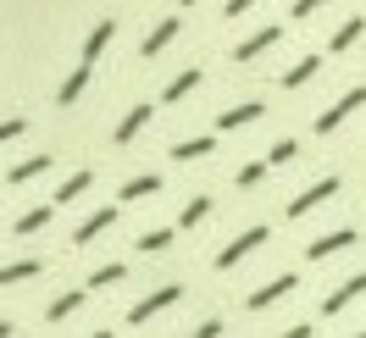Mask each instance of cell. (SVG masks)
<instances>
[{
    "instance_id": "cell-1",
    "label": "cell",
    "mask_w": 366,
    "mask_h": 338,
    "mask_svg": "<svg viewBox=\"0 0 366 338\" xmlns=\"http://www.w3.org/2000/svg\"><path fill=\"white\" fill-rule=\"evenodd\" d=\"M261 244H267V227H244L239 239H228V244L217 249V272H233L244 255H250V249H261Z\"/></svg>"
},
{
    "instance_id": "cell-2",
    "label": "cell",
    "mask_w": 366,
    "mask_h": 338,
    "mask_svg": "<svg viewBox=\"0 0 366 338\" xmlns=\"http://www.w3.org/2000/svg\"><path fill=\"white\" fill-rule=\"evenodd\" d=\"M183 299V289L178 283H161L156 294H144V299H139L134 311H128V322H134V327H144V322H150V316H161V311H172V305H178Z\"/></svg>"
},
{
    "instance_id": "cell-3",
    "label": "cell",
    "mask_w": 366,
    "mask_h": 338,
    "mask_svg": "<svg viewBox=\"0 0 366 338\" xmlns=\"http://www.w3.org/2000/svg\"><path fill=\"white\" fill-rule=\"evenodd\" d=\"M361 106H366V84H355L350 94H339V100H333V106H327V111L317 116V134H333L344 116H350V111H361Z\"/></svg>"
},
{
    "instance_id": "cell-4",
    "label": "cell",
    "mask_w": 366,
    "mask_h": 338,
    "mask_svg": "<svg viewBox=\"0 0 366 338\" xmlns=\"http://www.w3.org/2000/svg\"><path fill=\"white\" fill-rule=\"evenodd\" d=\"M333 194H339V178L327 172V178H322V183H311L305 194H295V200H289V211H283V217H305V211H317V205H322V200H333Z\"/></svg>"
},
{
    "instance_id": "cell-5",
    "label": "cell",
    "mask_w": 366,
    "mask_h": 338,
    "mask_svg": "<svg viewBox=\"0 0 366 338\" xmlns=\"http://www.w3.org/2000/svg\"><path fill=\"white\" fill-rule=\"evenodd\" d=\"M295 289H300V277L283 272V277H272V283H261V289L250 294V311H267V305H277V299H289Z\"/></svg>"
},
{
    "instance_id": "cell-6",
    "label": "cell",
    "mask_w": 366,
    "mask_h": 338,
    "mask_svg": "<svg viewBox=\"0 0 366 338\" xmlns=\"http://www.w3.org/2000/svg\"><path fill=\"white\" fill-rule=\"evenodd\" d=\"M277 39H283V23H267V28H255L250 39H244V45L233 50V61H255V56H261V50H272Z\"/></svg>"
},
{
    "instance_id": "cell-7",
    "label": "cell",
    "mask_w": 366,
    "mask_h": 338,
    "mask_svg": "<svg viewBox=\"0 0 366 338\" xmlns=\"http://www.w3.org/2000/svg\"><path fill=\"white\" fill-rule=\"evenodd\" d=\"M106 227H117V205H100V211H89V217L78 222V233H72V244H89V239H100Z\"/></svg>"
},
{
    "instance_id": "cell-8",
    "label": "cell",
    "mask_w": 366,
    "mask_h": 338,
    "mask_svg": "<svg viewBox=\"0 0 366 338\" xmlns=\"http://www.w3.org/2000/svg\"><path fill=\"white\" fill-rule=\"evenodd\" d=\"M350 244H355V227H339V233L311 239V244H305V255H311V261H327V255H339V249H350Z\"/></svg>"
},
{
    "instance_id": "cell-9",
    "label": "cell",
    "mask_w": 366,
    "mask_h": 338,
    "mask_svg": "<svg viewBox=\"0 0 366 338\" xmlns=\"http://www.w3.org/2000/svg\"><path fill=\"white\" fill-rule=\"evenodd\" d=\"M355 294H366V272H355V277H344L339 289H333V294H327V299H322V316H339L344 305L355 299Z\"/></svg>"
},
{
    "instance_id": "cell-10",
    "label": "cell",
    "mask_w": 366,
    "mask_h": 338,
    "mask_svg": "<svg viewBox=\"0 0 366 338\" xmlns=\"http://www.w3.org/2000/svg\"><path fill=\"white\" fill-rule=\"evenodd\" d=\"M150 122H156V106H134V111H128L122 122H117V144H134V139L144 134Z\"/></svg>"
},
{
    "instance_id": "cell-11",
    "label": "cell",
    "mask_w": 366,
    "mask_h": 338,
    "mask_svg": "<svg viewBox=\"0 0 366 338\" xmlns=\"http://www.w3.org/2000/svg\"><path fill=\"white\" fill-rule=\"evenodd\" d=\"M261 111H267L261 100H244V106H228V111L217 116V128H222V134H239V128H250V122H255Z\"/></svg>"
},
{
    "instance_id": "cell-12",
    "label": "cell",
    "mask_w": 366,
    "mask_h": 338,
    "mask_svg": "<svg viewBox=\"0 0 366 338\" xmlns=\"http://www.w3.org/2000/svg\"><path fill=\"white\" fill-rule=\"evenodd\" d=\"M112 34H117V17H100V23L89 28V39H84V61H100V56H106V45H112Z\"/></svg>"
},
{
    "instance_id": "cell-13",
    "label": "cell",
    "mask_w": 366,
    "mask_h": 338,
    "mask_svg": "<svg viewBox=\"0 0 366 338\" xmlns=\"http://www.w3.org/2000/svg\"><path fill=\"white\" fill-rule=\"evenodd\" d=\"M172 39H178V17H167V23H156V28H150V34H144V45H139V56L150 61V56H161V50L172 45Z\"/></svg>"
},
{
    "instance_id": "cell-14",
    "label": "cell",
    "mask_w": 366,
    "mask_h": 338,
    "mask_svg": "<svg viewBox=\"0 0 366 338\" xmlns=\"http://www.w3.org/2000/svg\"><path fill=\"white\" fill-rule=\"evenodd\" d=\"M89 78H94V67H89V61H78V67H72L67 78H61V94H56V100H61V106H72L78 94L89 89Z\"/></svg>"
},
{
    "instance_id": "cell-15",
    "label": "cell",
    "mask_w": 366,
    "mask_h": 338,
    "mask_svg": "<svg viewBox=\"0 0 366 338\" xmlns=\"http://www.w3.org/2000/svg\"><path fill=\"white\" fill-rule=\"evenodd\" d=\"M84 299H89V294H84V289H67V294H56V299H50V305H45V322H67V316L78 311Z\"/></svg>"
},
{
    "instance_id": "cell-16",
    "label": "cell",
    "mask_w": 366,
    "mask_h": 338,
    "mask_svg": "<svg viewBox=\"0 0 366 338\" xmlns=\"http://www.w3.org/2000/svg\"><path fill=\"white\" fill-rule=\"evenodd\" d=\"M366 34V17H350V23H339V34L327 39V56H339V50H350L355 39Z\"/></svg>"
},
{
    "instance_id": "cell-17",
    "label": "cell",
    "mask_w": 366,
    "mask_h": 338,
    "mask_svg": "<svg viewBox=\"0 0 366 338\" xmlns=\"http://www.w3.org/2000/svg\"><path fill=\"white\" fill-rule=\"evenodd\" d=\"M317 67H322V56H300L295 67L283 72V89H300V84H311V78H317Z\"/></svg>"
},
{
    "instance_id": "cell-18",
    "label": "cell",
    "mask_w": 366,
    "mask_h": 338,
    "mask_svg": "<svg viewBox=\"0 0 366 338\" xmlns=\"http://www.w3.org/2000/svg\"><path fill=\"white\" fill-rule=\"evenodd\" d=\"M150 194H161V178H156V172H139V178L122 183V200H150Z\"/></svg>"
},
{
    "instance_id": "cell-19",
    "label": "cell",
    "mask_w": 366,
    "mask_h": 338,
    "mask_svg": "<svg viewBox=\"0 0 366 338\" xmlns=\"http://www.w3.org/2000/svg\"><path fill=\"white\" fill-rule=\"evenodd\" d=\"M28 277H39V261H11V267H0V289H17Z\"/></svg>"
},
{
    "instance_id": "cell-20",
    "label": "cell",
    "mask_w": 366,
    "mask_h": 338,
    "mask_svg": "<svg viewBox=\"0 0 366 338\" xmlns=\"http://www.w3.org/2000/svg\"><path fill=\"white\" fill-rule=\"evenodd\" d=\"M200 78H206V72H200V67H183L178 78L167 84V100H183V94H189V89H200Z\"/></svg>"
},
{
    "instance_id": "cell-21",
    "label": "cell",
    "mask_w": 366,
    "mask_h": 338,
    "mask_svg": "<svg viewBox=\"0 0 366 338\" xmlns=\"http://www.w3.org/2000/svg\"><path fill=\"white\" fill-rule=\"evenodd\" d=\"M45 166H50V156H28V161H17V166H11L6 178H11V183H34L39 172H45Z\"/></svg>"
},
{
    "instance_id": "cell-22",
    "label": "cell",
    "mask_w": 366,
    "mask_h": 338,
    "mask_svg": "<svg viewBox=\"0 0 366 338\" xmlns=\"http://www.w3.org/2000/svg\"><path fill=\"white\" fill-rule=\"evenodd\" d=\"M89 183H94V172H72V178L56 189V205H72L78 194H84V189H89Z\"/></svg>"
},
{
    "instance_id": "cell-23",
    "label": "cell",
    "mask_w": 366,
    "mask_h": 338,
    "mask_svg": "<svg viewBox=\"0 0 366 338\" xmlns=\"http://www.w3.org/2000/svg\"><path fill=\"white\" fill-rule=\"evenodd\" d=\"M200 156H211V139H178L172 144V161H200Z\"/></svg>"
},
{
    "instance_id": "cell-24",
    "label": "cell",
    "mask_w": 366,
    "mask_h": 338,
    "mask_svg": "<svg viewBox=\"0 0 366 338\" xmlns=\"http://www.w3.org/2000/svg\"><path fill=\"white\" fill-rule=\"evenodd\" d=\"M206 217H211V194H194V200L183 205V217H178V222H183V227H200Z\"/></svg>"
},
{
    "instance_id": "cell-25",
    "label": "cell",
    "mask_w": 366,
    "mask_h": 338,
    "mask_svg": "<svg viewBox=\"0 0 366 338\" xmlns=\"http://www.w3.org/2000/svg\"><path fill=\"white\" fill-rule=\"evenodd\" d=\"M50 211H56V205H34V211H23V217H17V227H11V233H39V227L50 222Z\"/></svg>"
},
{
    "instance_id": "cell-26",
    "label": "cell",
    "mask_w": 366,
    "mask_h": 338,
    "mask_svg": "<svg viewBox=\"0 0 366 338\" xmlns=\"http://www.w3.org/2000/svg\"><path fill=\"white\" fill-rule=\"evenodd\" d=\"M122 277H128V267H122V261H106V267L89 272V289H106V283H122Z\"/></svg>"
},
{
    "instance_id": "cell-27",
    "label": "cell",
    "mask_w": 366,
    "mask_h": 338,
    "mask_svg": "<svg viewBox=\"0 0 366 338\" xmlns=\"http://www.w3.org/2000/svg\"><path fill=\"white\" fill-rule=\"evenodd\" d=\"M167 244H172V233H167V227H150V233H139V249H144V255H161Z\"/></svg>"
},
{
    "instance_id": "cell-28",
    "label": "cell",
    "mask_w": 366,
    "mask_h": 338,
    "mask_svg": "<svg viewBox=\"0 0 366 338\" xmlns=\"http://www.w3.org/2000/svg\"><path fill=\"white\" fill-rule=\"evenodd\" d=\"M295 156H300V144H295V139H277L272 150H267V166H283V161H295Z\"/></svg>"
},
{
    "instance_id": "cell-29",
    "label": "cell",
    "mask_w": 366,
    "mask_h": 338,
    "mask_svg": "<svg viewBox=\"0 0 366 338\" xmlns=\"http://www.w3.org/2000/svg\"><path fill=\"white\" fill-rule=\"evenodd\" d=\"M261 178H267V161H250V166H239V189H255Z\"/></svg>"
},
{
    "instance_id": "cell-30",
    "label": "cell",
    "mask_w": 366,
    "mask_h": 338,
    "mask_svg": "<svg viewBox=\"0 0 366 338\" xmlns=\"http://www.w3.org/2000/svg\"><path fill=\"white\" fill-rule=\"evenodd\" d=\"M23 128H28V116H6V122H0V144H11Z\"/></svg>"
},
{
    "instance_id": "cell-31",
    "label": "cell",
    "mask_w": 366,
    "mask_h": 338,
    "mask_svg": "<svg viewBox=\"0 0 366 338\" xmlns=\"http://www.w3.org/2000/svg\"><path fill=\"white\" fill-rule=\"evenodd\" d=\"M222 333V322H217V316H211V322H200V327H194V333H183V338H217Z\"/></svg>"
},
{
    "instance_id": "cell-32",
    "label": "cell",
    "mask_w": 366,
    "mask_h": 338,
    "mask_svg": "<svg viewBox=\"0 0 366 338\" xmlns=\"http://www.w3.org/2000/svg\"><path fill=\"white\" fill-rule=\"evenodd\" d=\"M317 6H327V0H295V23H305V17L317 11Z\"/></svg>"
},
{
    "instance_id": "cell-33",
    "label": "cell",
    "mask_w": 366,
    "mask_h": 338,
    "mask_svg": "<svg viewBox=\"0 0 366 338\" xmlns=\"http://www.w3.org/2000/svg\"><path fill=\"white\" fill-rule=\"evenodd\" d=\"M250 6H255V0H228V6H222V17H244Z\"/></svg>"
},
{
    "instance_id": "cell-34",
    "label": "cell",
    "mask_w": 366,
    "mask_h": 338,
    "mask_svg": "<svg viewBox=\"0 0 366 338\" xmlns=\"http://www.w3.org/2000/svg\"><path fill=\"white\" fill-rule=\"evenodd\" d=\"M277 338H311V327L300 322V327H289V333H277Z\"/></svg>"
},
{
    "instance_id": "cell-35",
    "label": "cell",
    "mask_w": 366,
    "mask_h": 338,
    "mask_svg": "<svg viewBox=\"0 0 366 338\" xmlns=\"http://www.w3.org/2000/svg\"><path fill=\"white\" fill-rule=\"evenodd\" d=\"M0 338H11V322H0Z\"/></svg>"
},
{
    "instance_id": "cell-36",
    "label": "cell",
    "mask_w": 366,
    "mask_h": 338,
    "mask_svg": "<svg viewBox=\"0 0 366 338\" xmlns=\"http://www.w3.org/2000/svg\"><path fill=\"white\" fill-rule=\"evenodd\" d=\"M89 338H112V333H106V327H100V333H89Z\"/></svg>"
},
{
    "instance_id": "cell-37",
    "label": "cell",
    "mask_w": 366,
    "mask_h": 338,
    "mask_svg": "<svg viewBox=\"0 0 366 338\" xmlns=\"http://www.w3.org/2000/svg\"><path fill=\"white\" fill-rule=\"evenodd\" d=\"M178 6H200V0H178Z\"/></svg>"
},
{
    "instance_id": "cell-38",
    "label": "cell",
    "mask_w": 366,
    "mask_h": 338,
    "mask_svg": "<svg viewBox=\"0 0 366 338\" xmlns=\"http://www.w3.org/2000/svg\"><path fill=\"white\" fill-rule=\"evenodd\" d=\"M355 338H366V333H355Z\"/></svg>"
}]
</instances>
